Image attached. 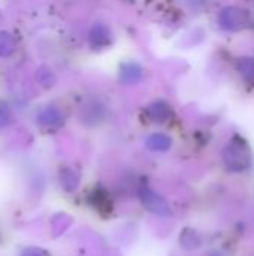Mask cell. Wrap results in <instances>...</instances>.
Here are the masks:
<instances>
[{"instance_id":"10","label":"cell","mask_w":254,"mask_h":256,"mask_svg":"<svg viewBox=\"0 0 254 256\" xmlns=\"http://www.w3.org/2000/svg\"><path fill=\"white\" fill-rule=\"evenodd\" d=\"M7 120H9V116H7V112L0 110V128H1V126H4V124L7 123Z\"/></svg>"},{"instance_id":"9","label":"cell","mask_w":254,"mask_h":256,"mask_svg":"<svg viewBox=\"0 0 254 256\" xmlns=\"http://www.w3.org/2000/svg\"><path fill=\"white\" fill-rule=\"evenodd\" d=\"M21 256H45L40 250H37V249H28V250H25L24 254Z\"/></svg>"},{"instance_id":"2","label":"cell","mask_w":254,"mask_h":256,"mask_svg":"<svg viewBox=\"0 0 254 256\" xmlns=\"http://www.w3.org/2000/svg\"><path fill=\"white\" fill-rule=\"evenodd\" d=\"M88 42L93 50H103L112 42V32L108 26L102 22H96L90 33H88Z\"/></svg>"},{"instance_id":"8","label":"cell","mask_w":254,"mask_h":256,"mask_svg":"<svg viewBox=\"0 0 254 256\" xmlns=\"http://www.w3.org/2000/svg\"><path fill=\"white\" fill-rule=\"evenodd\" d=\"M13 50V42L9 34H0V54L6 56Z\"/></svg>"},{"instance_id":"3","label":"cell","mask_w":254,"mask_h":256,"mask_svg":"<svg viewBox=\"0 0 254 256\" xmlns=\"http://www.w3.org/2000/svg\"><path fill=\"white\" fill-rule=\"evenodd\" d=\"M174 114L172 106L166 102V100H154L151 105H148L147 108V116L151 122L154 123H165L168 122Z\"/></svg>"},{"instance_id":"4","label":"cell","mask_w":254,"mask_h":256,"mask_svg":"<svg viewBox=\"0 0 254 256\" xmlns=\"http://www.w3.org/2000/svg\"><path fill=\"white\" fill-rule=\"evenodd\" d=\"M144 70L139 63L127 62L120 68V81L124 86H135L142 80Z\"/></svg>"},{"instance_id":"1","label":"cell","mask_w":254,"mask_h":256,"mask_svg":"<svg viewBox=\"0 0 254 256\" xmlns=\"http://www.w3.org/2000/svg\"><path fill=\"white\" fill-rule=\"evenodd\" d=\"M217 22L226 32H240L250 24V14L238 6H226L219 12Z\"/></svg>"},{"instance_id":"7","label":"cell","mask_w":254,"mask_h":256,"mask_svg":"<svg viewBox=\"0 0 254 256\" xmlns=\"http://www.w3.org/2000/svg\"><path fill=\"white\" fill-rule=\"evenodd\" d=\"M147 146H148L151 150L165 152L166 148L171 147V140H169V136H166V135H163V134H154V135H151V136L147 140Z\"/></svg>"},{"instance_id":"5","label":"cell","mask_w":254,"mask_h":256,"mask_svg":"<svg viewBox=\"0 0 254 256\" xmlns=\"http://www.w3.org/2000/svg\"><path fill=\"white\" fill-rule=\"evenodd\" d=\"M39 123L43 128H58L63 123V116L55 108H46L39 114Z\"/></svg>"},{"instance_id":"6","label":"cell","mask_w":254,"mask_h":256,"mask_svg":"<svg viewBox=\"0 0 254 256\" xmlns=\"http://www.w3.org/2000/svg\"><path fill=\"white\" fill-rule=\"evenodd\" d=\"M238 72L243 75V78L249 82L254 84V57H243L237 63Z\"/></svg>"}]
</instances>
